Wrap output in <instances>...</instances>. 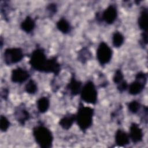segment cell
I'll return each instance as SVG.
<instances>
[{"label":"cell","instance_id":"1","mask_svg":"<svg viewBox=\"0 0 148 148\" xmlns=\"http://www.w3.org/2000/svg\"><path fill=\"white\" fill-rule=\"evenodd\" d=\"M29 63L36 71L45 72L58 73L60 67L55 58L47 59L44 51L41 49H36L32 53Z\"/></svg>","mask_w":148,"mask_h":148},{"label":"cell","instance_id":"2","mask_svg":"<svg viewBox=\"0 0 148 148\" xmlns=\"http://www.w3.org/2000/svg\"><path fill=\"white\" fill-rule=\"evenodd\" d=\"M33 135L36 143L43 148L51 146L53 138L51 131L43 125L36 126L34 128Z\"/></svg>","mask_w":148,"mask_h":148},{"label":"cell","instance_id":"3","mask_svg":"<svg viewBox=\"0 0 148 148\" xmlns=\"http://www.w3.org/2000/svg\"><path fill=\"white\" fill-rule=\"evenodd\" d=\"M94 109L91 108L80 106L76 115V121L80 130L85 131L92 124Z\"/></svg>","mask_w":148,"mask_h":148},{"label":"cell","instance_id":"4","mask_svg":"<svg viewBox=\"0 0 148 148\" xmlns=\"http://www.w3.org/2000/svg\"><path fill=\"white\" fill-rule=\"evenodd\" d=\"M81 98L86 102L95 104L97 101V91L92 82L89 81L80 91Z\"/></svg>","mask_w":148,"mask_h":148},{"label":"cell","instance_id":"5","mask_svg":"<svg viewBox=\"0 0 148 148\" xmlns=\"http://www.w3.org/2000/svg\"><path fill=\"white\" fill-rule=\"evenodd\" d=\"M23 58V53L20 48H8L4 52V61L8 65L20 61Z\"/></svg>","mask_w":148,"mask_h":148},{"label":"cell","instance_id":"6","mask_svg":"<svg viewBox=\"0 0 148 148\" xmlns=\"http://www.w3.org/2000/svg\"><path fill=\"white\" fill-rule=\"evenodd\" d=\"M146 75L139 72L136 75L135 80L129 86V92L132 95H136L142 92L146 83Z\"/></svg>","mask_w":148,"mask_h":148},{"label":"cell","instance_id":"7","mask_svg":"<svg viewBox=\"0 0 148 148\" xmlns=\"http://www.w3.org/2000/svg\"><path fill=\"white\" fill-rule=\"evenodd\" d=\"M112 56V49L105 42H101L97 50V57L101 65L108 64Z\"/></svg>","mask_w":148,"mask_h":148},{"label":"cell","instance_id":"8","mask_svg":"<svg viewBox=\"0 0 148 148\" xmlns=\"http://www.w3.org/2000/svg\"><path fill=\"white\" fill-rule=\"evenodd\" d=\"M117 12L114 5L109 6L102 13V18L108 24H112L116 20Z\"/></svg>","mask_w":148,"mask_h":148},{"label":"cell","instance_id":"9","mask_svg":"<svg viewBox=\"0 0 148 148\" xmlns=\"http://www.w3.org/2000/svg\"><path fill=\"white\" fill-rule=\"evenodd\" d=\"M29 77L28 72L20 68L13 70L11 79L13 82L21 83L25 82Z\"/></svg>","mask_w":148,"mask_h":148},{"label":"cell","instance_id":"10","mask_svg":"<svg viewBox=\"0 0 148 148\" xmlns=\"http://www.w3.org/2000/svg\"><path fill=\"white\" fill-rule=\"evenodd\" d=\"M142 130L135 123H132L130 129V137L134 143H138L142 140L143 138Z\"/></svg>","mask_w":148,"mask_h":148},{"label":"cell","instance_id":"11","mask_svg":"<svg viewBox=\"0 0 148 148\" xmlns=\"http://www.w3.org/2000/svg\"><path fill=\"white\" fill-rule=\"evenodd\" d=\"M115 141L117 145L123 146L128 144L130 141V136L124 131L119 130L116 133Z\"/></svg>","mask_w":148,"mask_h":148},{"label":"cell","instance_id":"12","mask_svg":"<svg viewBox=\"0 0 148 148\" xmlns=\"http://www.w3.org/2000/svg\"><path fill=\"white\" fill-rule=\"evenodd\" d=\"M76 120V116L68 114L62 117L60 121V125L65 130H68L71 127L74 121Z\"/></svg>","mask_w":148,"mask_h":148},{"label":"cell","instance_id":"13","mask_svg":"<svg viewBox=\"0 0 148 148\" xmlns=\"http://www.w3.org/2000/svg\"><path fill=\"white\" fill-rule=\"evenodd\" d=\"M147 20H148V12L146 9H143L140 12L138 18V24L141 29L143 32H147Z\"/></svg>","mask_w":148,"mask_h":148},{"label":"cell","instance_id":"14","mask_svg":"<svg viewBox=\"0 0 148 148\" xmlns=\"http://www.w3.org/2000/svg\"><path fill=\"white\" fill-rule=\"evenodd\" d=\"M81 83L76 80L75 77H72L68 84L67 87L72 95H77L81 91Z\"/></svg>","mask_w":148,"mask_h":148},{"label":"cell","instance_id":"15","mask_svg":"<svg viewBox=\"0 0 148 148\" xmlns=\"http://www.w3.org/2000/svg\"><path fill=\"white\" fill-rule=\"evenodd\" d=\"M35 23L34 20L30 17L28 16L21 23V28L23 31L27 33L31 32L35 28Z\"/></svg>","mask_w":148,"mask_h":148},{"label":"cell","instance_id":"16","mask_svg":"<svg viewBox=\"0 0 148 148\" xmlns=\"http://www.w3.org/2000/svg\"><path fill=\"white\" fill-rule=\"evenodd\" d=\"M49 100L45 97H41L37 101V108L40 113L46 112L49 108Z\"/></svg>","mask_w":148,"mask_h":148},{"label":"cell","instance_id":"17","mask_svg":"<svg viewBox=\"0 0 148 148\" xmlns=\"http://www.w3.org/2000/svg\"><path fill=\"white\" fill-rule=\"evenodd\" d=\"M57 28L62 33L66 34L70 31L71 27L69 23L64 18L60 19L57 23Z\"/></svg>","mask_w":148,"mask_h":148},{"label":"cell","instance_id":"18","mask_svg":"<svg viewBox=\"0 0 148 148\" xmlns=\"http://www.w3.org/2000/svg\"><path fill=\"white\" fill-rule=\"evenodd\" d=\"M112 42L116 47L121 46L124 42L123 35L120 32H115L112 37Z\"/></svg>","mask_w":148,"mask_h":148},{"label":"cell","instance_id":"19","mask_svg":"<svg viewBox=\"0 0 148 148\" xmlns=\"http://www.w3.org/2000/svg\"><path fill=\"white\" fill-rule=\"evenodd\" d=\"M25 89L28 93L34 94L37 90V86L34 80H30L26 84Z\"/></svg>","mask_w":148,"mask_h":148},{"label":"cell","instance_id":"20","mask_svg":"<svg viewBox=\"0 0 148 148\" xmlns=\"http://www.w3.org/2000/svg\"><path fill=\"white\" fill-rule=\"evenodd\" d=\"M18 121L21 124H24L25 121H27L29 118L28 112L25 110H21L20 112H18L17 114Z\"/></svg>","mask_w":148,"mask_h":148},{"label":"cell","instance_id":"21","mask_svg":"<svg viewBox=\"0 0 148 148\" xmlns=\"http://www.w3.org/2000/svg\"><path fill=\"white\" fill-rule=\"evenodd\" d=\"M9 121L5 116H1L0 119V128L2 131H5L9 127Z\"/></svg>","mask_w":148,"mask_h":148},{"label":"cell","instance_id":"22","mask_svg":"<svg viewBox=\"0 0 148 148\" xmlns=\"http://www.w3.org/2000/svg\"><path fill=\"white\" fill-rule=\"evenodd\" d=\"M128 109L130 111L133 113H136L140 108L139 103L136 101H133L129 103L128 105Z\"/></svg>","mask_w":148,"mask_h":148},{"label":"cell","instance_id":"23","mask_svg":"<svg viewBox=\"0 0 148 148\" xmlns=\"http://www.w3.org/2000/svg\"><path fill=\"white\" fill-rule=\"evenodd\" d=\"M113 81L117 85L124 81V76L120 70H117L113 76Z\"/></svg>","mask_w":148,"mask_h":148},{"label":"cell","instance_id":"24","mask_svg":"<svg viewBox=\"0 0 148 148\" xmlns=\"http://www.w3.org/2000/svg\"><path fill=\"white\" fill-rule=\"evenodd\" d=\"M127 87H128V84L125 80H124L123 82H121V83H120L117 85V88L120 91H123L127 89Z\"/></svg>","mask_w":148,"mask_h":148},{"label":"cell","instance_id":"25","mask_svg":"<svg viewBox=\"0 0 148 148\" xmlns=\"http://www.w3.org/2000/svg\"><path fill=\"white\" fill-rule=\"evenodd\" d=\"M142 40L143 43L146 45L147 43V32H143L142 34Z\"/></svg>","mask_w":148,"mask_h":148}]
</instances>
